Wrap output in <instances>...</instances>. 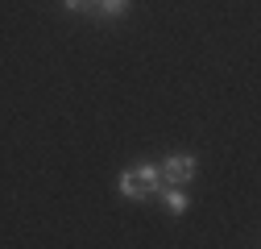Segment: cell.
<instances>
[{"instance_id": "5b68a950", "label": "cell", "mask_w": 261, "mask_h": 249, "mask_svg": "<svg viewBox=\"0 0 261 249\" xmlns=\"http://www.w3.org/2000/svg\"><path fill=\"white\" fill-rule=\"evenodd\" d=\"M137 175H141V183H145V191L158 195V187H162V170H158V162H137Z\"/></svg>"}, {"instance_id": "277c9868", "label": "cell", "mask_w": 261, "mask_h": 249, "mask_svg": "<svg viewBox=\"0 0 261 249\" xmlns=\"http://www.w3.org/2000/svg\"><path fill=\"white\" fill-rule=\"evenodd\" d=\"M91 9L100 13L104 21H116V17H124V13H128V0H95Z\"/></svg>"}, {"instance_id": "3957f363", "label": "cell", "mask_w": 261, "mask_h": 249, "mask_svg": "<svg viewBox=\"0 0 261 249\" xmlns=\"http://www.w3.org/2000/svg\"><path fill=\"white\" fill-rule=\"evenodd\" d=\"M158 195H162V208H166L170 216H182V212H187V195L178 191L174 183H162V187H158Z\"/></svg>"}, {"instance_id": "8992f818", "label": "cell", "mask_w": 261, "mask_h": 249, "mask_svg": "<svg viewBox=\"0 0 261 249\" xmlns=\"http://www.w3.org/2000/svg\"><path fill=\"white\" fill-rule=\"evenodd\" d=\"M62 5H67V9H71V13H87V9H91V5H95V0H62Z\"/></svg>"}, {"instance_id": "7a4b0ae2", "label": "cell", "mask_w": 261, "mask_h": 249, "mask_svg": "<svg viewBox=\"0 0 261 249\" xmlns=\"http://www.w3.org/2000/svg\"><path fill=\"white\" fill-rule=\"evenodd\" d=\"M120 195H124V200H149V191H145V183H141L137 166H128V170L120 175Z\"/></svg>"}, {"instance_id": "6da1fadb", "label": "cell", "mask_w": 261, "mask_h": 249, "mask_svg": "<svg viewBox=\"0 0 261 249\" xmlns=\"http://www.w3.org/2000/svg\"><path fill=\"white\" fill-rule=\"evenodd\" d=\"M158 170H162V183H174V187H182V183H191V179H195L199 162H195L191 154H170L166 162H158Z\"/></svg>"}]
</instances>
